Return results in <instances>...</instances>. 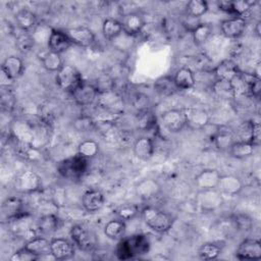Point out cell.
I'll use <instances>...</instances> for the list:
<instances>
[{
	"label": "cell",
	"instance_id": "31",
	"mask_svg": "<svg viewBox=\"0 0 261 261\" xmlns=\"http://www.w3.org/2000/svg\"><path fill=\"white\" fill-rule=\"evenodd\" d=\"M154 90L161 96H171L176 92V87L173 82V77L170 75H162L158 77L154 83Z\"/></svg>",
	"mask_w": 261,
	"mask_h": 261
},
{
	"label": "cell",
	"instance_id": "34",
	"mask_svg": "<svg viewBox=\"0 0 261 261\" xmlns=\"http://www.w3.org/2000/svg\"><path fill=\"white\" fill-rule=\"evenodd\" d=\"M233 138H234V135L232 133L222 127H219L212 136V140L215 146L221 150H224V149L228 150L230 145L233 143Z\"/></svg>",
	"mask_w": 261,
	"mask_h": 261
},
{
	"label": "cell",
	"instance_id": "51",
	"mask_svg": "<svg viewBox=\"0 0 261 261\" xmlns=\"http://www.w3.org/2000/svg\"><path fill=\"white\" fill-rule=\"evenodd\" d=\"M260 21H258L257 23H256V27H255V33H256V36L257 37H259L260 36Z\"/></svg>",
	"mask_w": 261,
	"mask_h": 261
},
{
	"label": "cell",
	"instance_id": "44",
	"mask_svg": "<svg viewBox=\"0 0 261 261\" xmlns=\"http://www.w3.org/2000/svg\"><path fill=\"white\" fill-rule=\"evenodd\" d=\"M34 44H35V40H34L33 36L25 32L22 33L21 35H19L15 41L16 47L22 53L29 52L34 47Z\"/></svg>",
	"mask_w": 261,
	"mask_h": 261
},
{
	"label": "cell",
	"instance_id": "13",
	"mask_svg": "<svg viewBox=\"0 0 261 261\" xmlns=\"http://www.w3.org/2000/svg\"><path fill=\"white\" fill-rule=\"evenodd\" d=\"M247 28V21L245 17L233 16L231 18L224 19L220 24V30L223 36L229 39H237L242 36Z\"/></svg>",
	"mask_w": 261,
	"mask_h": 261
},
{
	"label": "cell",
	"instance_id": "25",
	"mask_svg": "<svg viewBox=\"0 0 261 261\" xmlns=\"http://www.w3.org/2000/svg\"><path fill=\"white\" fill-rule=\"evenodd\" d=\"M172 77L177 90H189L192 89L196 84L195 74L189 67L178 68Z\"/></svg>",
	"mask_w": 261,
	"mask_h": 261
},
{
	"label": "cell",
	"instance_id": "19",
	"mask_svg": "<svg viewBox=\"0 0 261 261\" xmlns=\"http://www.w3.org/2000/svg\"><path fill=\"white\" fill-rule=\"evenodd\" d=\"M2 211V217L6 220H13L23 214V202L21 199L17 197H9L7 198L1 207Z\"/></svg>",
	"mask_w": 261,
	"mask_h": 261
},
{
	"label": "cell",
	"instance_id": "40",
	"mask_svg": "<svg viewBox=\"0 0 261 261\" xmlns=\"http://www.w3.org/2000/svg\"><path fill=\"white\" fill-rule=\"evenodd\" d=\"M212 90L218 97H220L222 99L234 98L233 90H232V86H231L230 82L216 80L214 82V84L212 85Z\"/></svg>",
	"mask_w": 261,
	"mask_h": 261
},
{
	"label": "cell",
	"instance_id": "26",
	"mask_svg": "<svg viewBox=\"0 0 261 261\" xmlns=\"http://www.w3.org/2000/svg\"><path fill=\"white\" fill-rule=\"evenodd\" d=\"M15 21H16L18 28L25 33L34 31L38 25V20H37L36 14L33 11L25 9V8L20 9L16 12Z\"/></svg>",
	"mask_w": 261,
	"mask_h": 261
},
{
	"label": "cell",
	"instance_id": "49",
	"mask_svg": "<svg viewBox=\"0 0 261 261\" xmlns=\"http://www.w3.org/2000/svg\"><path fill=\"white\" fill-rule=\"evenodd\" d=\"M260 141H261V127H260L259 122L254 121L251 143H252L255 147H258V146L260 145Z\"/></svg>",
	"mask_w": 261,
	"mask_h": 261
},
{
	"label": "cell",
	"instance_id": "24",
	"mask_svg": "<svg viewBox=\"0 0 261 261\" xmlns=\"http://www.w3.org/2000/svg\"><path fill=\"white\" fill-rule=\"evenodd\" d=\"M31 253L36 255L38 258H42L43 256L51 255V245L50 241H48L44 237H34L33 239L27 241L23 246Z\"/></svg>",
	"mask_w": 261,
	"mask_h": 261
},
{
	"label": "cell",
	"instance_id": "45",
	"mask_svg": "<svg viewBox=\"0 0 261 261\" xmlns=\"http://www.w3.org/2000/svg\"><path fill=\"white\" fill-rule=\"evenodd\" d=\"M130 103L133 107L138 110V112L147 110L150 107V98L146 94L136 93L135 95H133Z\"/></svg>",
	"mask_w": 261,
	"mask_h": 261
},
{
	"label": "cell",
	"instance_id": "43",
	"mask_svg": "<svg viewBox=\"0 0 261 261\" xmlns=\"http://www.w3.org/2000/svg\"><path fill=\"white\" fill-rule=\"evenodd\" d=\"M230 4H231V13L234 14V16L244 17V15L250 11L252 6H254L255 2L238 0V1H230Z\"/></svg>",
	"mask_w": 261,
	"mask_h": 261
},
{
	"label": "cell",
	"instance_id": "16",
	"mask_svg": "<svg viewBox=\"0 0 261 261\" xmlns=\"http://www.w3.org/2000/svg\"><path fill=\"white\" fill-rule=\"evenodd\" d=\"M47 45L50 51L61 54L68 50V48L72 45V42L66 32L52 29Z\"/></svg>",
	"mask_w": 261,
	"mask_h": 261
},
{
	"label": "cell",
	"instance_id": "2",
	"mask_svg": "<svg viewBox=\"0 0 261 261\" xmlns=\"http://www.w3.org/2000/svg\"><path fill=\"white\" fill-rule=\"evenodd\" d=\"M141 215L146 225L156 232H165L169 230L173 223L170 215L155 207H145L141 211Z\"/></svg>",
	"mask_w": 261,
	"mask_h": 261
},
{
	"label": "cell",
	"instance_id": "39",
	"mask_svg": "<svg viewBox=\"0 0 261 261\" xmlns=\"http://www.w3.org/2000/svg\"><path fill=\"white\" fill-rule=\"evenodd\" d=\"M191 33H192L193 40H194L195 44L202 45L210 37V35L212 33V27L209 23L200 22Z\"/></svg>",
	"mask_w": 261,
	"mask_h": 261
},
{
	"label": "cell",
	"instance_id": "46",
	"mask_svg": "<svg viewBox=\"0 0 261 261\" xmlns=\"http://www.w3.org/2000/svg\"><path fill=\"white\" fill-rule=\"evenodd\" d=\"M139 213V208L137 205L134 204H125L120 206L117 209V215L122 220H130L137 216Z\"/></svg>",
	"mask_w": 261,
	"mask_h": 261
},
{
	"label": "cell",
	"instance_id": "28",
	"mask_svg": "<svg viewBox=\"0 0 261 261\" xmlns=\"http://www.w3.org/2000/svg\"><path fill=\"white\" fill-rule=\"evenodd\" d=\"M126 231V225L122 219H112L108 221L104 226V234L113 241H119L123 239Z\"/></svg>",
	"mask_w": 261,
	"mask_h": 261
},
{
	"label": "cell",
	"instance_id": "3",
	"mask_svg": "<svg viewBox=\"0 0 261 261\" xmlns=\"http://www.w3.org/2000/svg\"><path fill=\"white\" fill-rule=\"evenodd\" d=\"M55 82L59 89L69 93H72L84 83L83 76L79 69L70 64H63V66L56 73Z\"/></svg>",
	"mask_w": 261,
	"mask_h": 261
},
{
	"label": "cell",
	"instance_id": "18",
	"mask_svg": "<svg viewBox=\"0 0 261 261\" xmlns=\"http://www.w3.org/2000/svg\"><path fill=\"white\" fill-rule=\"evenodd\" d=\"M105 202L104 195L99 190H88L82 196V205L88 212L94 213L99 211Z\"/></svg>",
	"mask_w": 261,
	"mask_h": 261
},
{
	"label": "cell",
	"instance_id": "37",
	"mask_svg": "<svg viewBox=\"0 0 261 261\" xmlns=\"http://www.w3.org/2000/svg\"><path fill=\"white\" fill-rule=\"evenodd\" d=\"M99 152V145L94 140H85L77 146V154L86 159L94 158Z\"/></svg>",
	"mask_w": 261,
	"mask_h": 261
},
{
	"label": "cell",
	"instance_id": "9",
	"mask_svg": "<svg viewBox=\"0 0 261 261\" xmlns=\"http://www.w3.org/2000/svg\"><path fill=\"white\" fill-rule=\"evenodd\" d=\"M197 203L203 211H214L218 209L223 203L222 194L217 189L199 191L197 196Z\"/></svg>",
	"mask_w": 261,
	"mask_h": 261
},
{
	"label": "cell",
	"instance_id": "17",
	"mask_svg": "<svg viewBox=\"0 0 261 261\" xmlns=\"http://www.w3.org/2000/svg\"><path fill=\"white\" fill-rule=\"evenodd\" d=\"M220 176L216 169H204L195 177V186L199 191L217 189Z\"/></svg>",
	"mask_w": 261,
	"mask_h": 261
},
{
	"label": "cell",
	"instance_id": "15",
	"mask_svg": "<svg viewBox=\"0 0 261 261\" xmlns=\"http://www.w3.org/2000/svg\"><path fill=\"white\" fill-rule=\"evenodd\" d=\"M241 69L238 64L231 59H223L213 69V73L216 80L231 82L241 73Z\"/></svg>",
	"mask_w": 261,
	"mask_h": 261
},
{
	"label": "cell",
	"instance_id": "7",
	"mask_svg": "<svg viewBox=\"0 0 261 261\" xmlns=\"http://www.w3.org/2000/svg\"><path fill=\"white\" fill-rule=\"evenodd\" d=\"M240 260H259L261 258V243L258 239L247 238L243 240L236 251Z\"/></svg>",
	"mask_w": 261,
	"mask_h": 261
},
{
	"label": "cell",
	"instance_id": "1",
	"mask_svg": "<svg viewBox=\"0 0 261 261\" xmlns=\"http://www.w3.org/2000/svg\"><path fill=\"white\" fill-rule=\"evenodd\" d=\"M150 250V242L144 234H134L126 239L119 240L115 255L120 260L132 259L147 254Z\"/></svg>",
	"mask_w": 261,
	"mask_h": 261
},
{
	"label": "cell",
	"instance_id": "36",
	"mask_svg": "<svg viewBox=\"0 0 261 261\" xmlns=\"http://www.w3.org/2000/svg\"><path fill=\"white\" fill-rule=\"evenodd\" d=\"M97 100L99 101V104L107 109H116L119 106L120 103V97L114 92V90L112 91H108V92H104V93H99Z\"/></svg>",
	"mask_w": 261,
	"mask_h": 261
},
{
	"label": "cell",
	"instance_id": "30",
	"mask_svg": "<svg viewBox=\"0 0 261 261\" xmlns=\"http://www.w3.org/2000/svg\"><path fill=\"white\" fill-rule=\"evenodd\" d=\"M102 33L106 39L115 40L123 33V24L116 18L108 17L102 23Z\"/></svg>",
	"mask_w": 261,
	"mask_h": 261
},
{
	"label": "cell",
	"instance_id": "20",
	"mask_svg": "<svg viewBox=\"0 0 261 261\" xmlns=\"http://www.w3.org/2000/svg\"><path fill=\"white\" fill-rule=\"evenodd\" d=\"M243 189V181L237 175L228 174V175H221L217 190L226 196H236L238 195Z\"/></svg>",
	"mask_w": 261,
	"mask_h": 261
},
{
	"label": "cell",
	"instance_id": "42",
	"mask_svg": "<svg viewBox=\"0 0 261 261\" xmlns=\"http://www.w3.org/2000/svg\"><path fill=\"white\" fill-rule=\"evenodd\" d=\"M253 120H246L243 121L236 130V136L238 138L237 141H244V142H250L252 139V133H253Z\"/></svg>",
	"mask_w": 261,
	"mask_h": 261
},
{
	"label": "cell",
	"instance_id": "33",
	"mask_svg": "<svg viewBox=\"0 0 261 261\" xmlns=\"http://www.w3.org/2000/svg\"><path fill=\"white\" fill-rule=\"evenodd\" d=\"M41 60H42L43 67L50 72H57L63 66V62L60 54L50 50L45 54H43Z\"/></svg>",
	"mask_w": 261,
	"mask_h": 261
},
{
	"label": "cell",
	"instance_id": "47",
	"mask_svg": "<svg viewBox=\"0 0 261 261\" xmlns=\"http://www.w3.org/2000/svg\"><path fill=\"white\" fill-rule=\"evenodd\" d=\"M39 258L34 255L33 253H31L29 250H27L24 247L15 251L11 256H10V260L11 261H34V260H38Z\"/></svg>",
	"mask_w": 261,
	"mask_h": 261
},
{
	"label": "cell",
	"instance_id": "50",
	"mask_svg": "<svg viewBox=\"0 0 261 261\" xmlns=\"http://www.w3.org/2000/svg\"><path fill=\"white\" fill-rule=\"evenodd\" d=\"M151 259H152V260H157V259H159V260H168L167 257H165V256H163V255H160V254H157V255L153 256Z\"/></svg>",
	"mask_w": 261,
	"mask_h": 261
},
{
	"label": "cell",
	"instance_id": "35",
	"mask_svg": "<svg viewBox=\"0 0 261 261\" xmlns=\"http://www.w3.org/2000/svg\"><path fill=\"white\" fill-rule=\"evenodd\" d=\"M222 251V247L217 243H205L198 250V256L202 260L216 259Z\"/></svg>",
	"mask_w": 261,
	"mask_h": 261
},
{
	"label": "cell",
	"instance_id": "14",
	"mask_svg": "<svg viewBox=\"0 0 261 261\" xmlns=\"http://www.w3.org/2000/svg\"><path fill=\"white\" fill-rule=\"evenodd\" d=\"M66 34L71 40L72 44L80 47H90L95 42V34L93 31L87 27H74L66 30Z\"/></svg>",
	"mask_w": 261,
	"mask_h": 261
},
{
	"label": "cell",
	"instance_id": "11",
	"mask_svg": "<svg viewBox=\"0 0 261 261\" xmlns=\"http://www.w3.org/2000/svg\"><path fill=\"white\" fill-rule=\"evenodd\" d=\"M72 98L74 102L80 106H89L93 104L99 95V92L95 85L89 83H83L79 86L72 93Z\"/></svg>",
	"mask_w": 261,
	"mask_h": 261
},
{
	"label": "cell",
	"instance_id": "10",
	"mask_svg": "<svg viewBox=\"0 0 261 261\" xmlns=\"http://www.w3.org/2000/svg\"><path fill=\"white\" fill-rule=\"evenodd\" d=\"M186 116V126L191 129H204L209 124V114L206 110L199 107L184 109Z\"/></svg>",
	"mask_w": 261,
	"mask_h": 261
},
{
	"label": "cell",
	"instance_id": "12",
	"mask_svg": "<svg viewBox=\"0 0 261 261\" xmlns=\"http://www.w3.org/2000/svg\"><path fill=\"white\" fill-rule=\"evenodd\" d=\"M51 256L55 260H67L74 255V245L66 239L54 238L50 241Z\"/></svg>",
	"mask_w": 261,
	"mask_h": 261
},
{
	"label": "cell",
	"instance_id": "22",
	"mask_svg": "<svg viewBox=\"0 0 261 261\" xmlns=\"http://www.w3.org/2000/svg\"><path fill=\"white\" fill-rule=\"evenodd\" d=\"M154 142L151 138L144 136L138 138L133 145V151L137 158L147 161L152 158L154 154Z\"/></svg>",
	"mask_w": 261,
	"mask_h": 261
},
{
	"label": "cell",
	"instance_id": "5",
	"mask_svg": "<svg viewBox=\"0 0 261 261\" xmlns=\"http://www.w3.org/2000/svg\"><path fill=\"white\" fill-rule=\"evenodd\" d=\"M74 245L83 251H93L96 247V240L91 230L83 224H74L69 231Z\"/></svg>",
	"mask_w": 261,
	"mask_h": 261
},
{
	"label": "cell",
	"instance_id": "23",
	"mask_svg": "<svg viewBox=\"0 0 261 261\" xmlns=\"http://www.w3.org/2000/svg\"><path fill=\"white\" fill-rule=\"evenodd\" d=\"M159 193H160V186L153 178L142 179L136 186L137 196L144 201H148L155 198Z\"/></svg>",
	"mask_w": 261,
	"mask_h": 261
},
{
	"label": "cell",
	"instance_id": "4",
	"mask_svg": "<svg viewBox=\"0 0 261 261\" xmlns=\"http://www.w3.org/2000/svg\"><path fill=\"white\" fill-rule=\"evenodd\" d=\"M88 159L76 154L73 157L67 158L58 164V172L66 178L76 179L80 178L87 170Z\"/></svg>",
	"mask_w": 261,
	"mask_h": 261
},
{
	"label": "cell",
	"instance_id": "38",
	"mask_svg": "<svg viewBox=\"0 0 261 261\" xmlns=\"http://www.w3.org/2000/svg\"><path fill=\"white\" fill-rule=\"evenodd\" d=\"M187 15L199 18L208 11V3L204 0H192L186 6Z\"/></svg>",
	"mask_w": 261,
	"mask_h": 261
},
{
	"label": "cell",
	"instance_id": "21",
	"mask_svg": "<svg viewBox=\"0 0 261 261\" xmlns=\"http://www.w3.org/2000/svg\"><path fill=\"white\" fill-rule=\"evenodd\" d=\"M23 67V62L19 57L10 55L3 60L1 64V72L4 73L10 81H13L21 75Z\"/></svg>",
	"mask_w": 261,
	"mask_h": 261
},
{
	"label": "cell",
	"instance_id": "41",
	"mask_svg": "<svg viewBox=\"0 0 261 261\" xmlns=\"http://www.w3.org/2000/svg\"><path fill=\"white\" fill-rule=\"evenodd\" d=\"M137 122L140 128L144 129V130H149L151 127L155 126L156 124V118L154 116V114L149 110H143V111H139L138 112V116H137Z\"/></svg>",
	"mask_w": 261,
	"mask_h": 261
},
{
	"label": "cell",
	"instance_id": "6",
	"mask_svg": "<svg viewBox=\"0 0 261 261\" xmlns=\"http://www.w3.org/2000/svg\"><path fill=\"white\" fill-rule=\"evenodd\" d=\"M42 186L41 177L32 170L20 172L14 180V189L18 193L31 194L39 191Z\"/></svg>",
	"mask_w": 261,
	"mask_h": 261
},
{
	"label": "cell",
	"instance_id": "29",
	"mask_svg": "<svg viewBox=\"0 0 261 261\" xmlns=\"http://www.w3.org/2000/svg\"><path fill=\"white\" fill-rule=\"evenodd\" d=\"M254 149H255V146L250 142L233 141V143L228 148V152L230 156L233 158L244 159L253 155Z\"/></svg>",
	"mask_w": 261,
	"mask_h": 261
},
{
	"label": "cell",
	"instance_id": "27",
	"mask_svg": "<svg viewBox=\"0 0 261 261\" xmlns=\"http://www.w3.org/2000/svg\"><path fill=\"white\" fill-rule=\"evenodd\" d=\"M122 24H123V32L126 35L136 36L142 32L145 25V20L142 15H140L139 13L133 12L125 16Z\"/></svg>",
	"mask_w": 261,
	"mask_h": 261
},
{
	"label": "cell",
	"instance_id": "48",
	"mask_svg": "<svg viewBox=\"0 0 261 261\" xmlns=\"http://www.w3.org/2000/svg\"><path fill=\"white\" fill-rule=\"evenodd\" d=\"M93 125H94L93 120L88 116H83V117H80L79 119L75 120V127L80 132H85L89 127H92Z\"/></svg>",
	"mask_w": 261,
	"mask_h": 261
},
{
	"label": "cell",
	"instance_id": "32",
	"mask_svg": "<svg viewBox=\"0 0 261 261\" xmlns=\"http://www.w3.org/2000/svg\"><path fill=\"white\" fill-rule=\"evenodd\" d=\"M58 217L53 213H48L41 216L38 220L37 227L44 234H51L58 228Z\"/></svg>",
	"mask_w": 261,
	"mask_h": 261
},
{
	"label": "cell",
	"instance_id": "8",
	"mask_svg": "<svg viewBox=\"0 0 261 261\" xmlns=\"http://www.w3.org/2000/svg\"><path fill=\"white\" fill-rule=\"evenodd\" d=\"M161 122L169 133L176 134L186 126V116L184 109H169L162 113Z\"/></svg>",
	"mask_w": 261,
	"mask_h": 261
}]
</instances>
